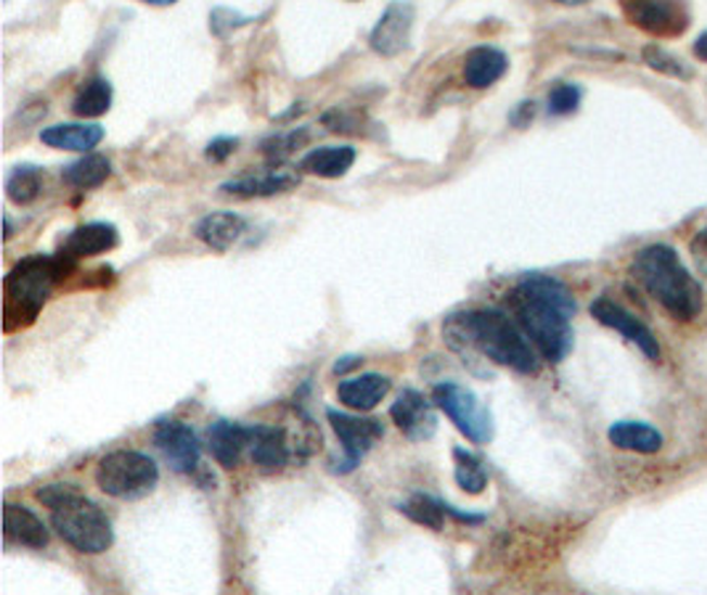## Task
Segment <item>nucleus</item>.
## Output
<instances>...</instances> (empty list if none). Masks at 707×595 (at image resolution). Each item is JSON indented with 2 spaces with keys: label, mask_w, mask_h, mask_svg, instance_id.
<instances>
[{
  "label": "nucleus",
  "mask_w": 707,
  "mask_h": 595,
  "mask_svg": "<svg viewBox=\"0 0 707 595\" xmlns=\"http://www.w3.org/2000/svg\"><path fill=\"white\" fill-rule=\"evenodd\" d=\"M446 336L453 347H470L483 354V358L493 360V363L506 365V368L517 371L523 376H538L541 363L532 341L519 328L514 318H509L501 310H470L459 312V315L448 318L442 326Z\"/></svg>",
  "instance_id": "2"
},
{
  "label": "nucleus",
  "mask_w": 707,
  "mask_h": 595,
  "mask_svg": "<svg viewBox=\"0 0 707 595\" xmlns=\"http://www.w3.org/2000/svg\"><path fill=\"white\" fill-rule=\"evenodd\" d=\"M453 461H457V484L470 495H479V492L488 487V468L479 455L472 453V450L457 448L453 450Z\"/></svg>",
  "instance_id": "28"
},
{
  "label": "nucleus",
  "mask_w": 707,
  "mask_h": 595,
  "mask_svg": "<svg viewBox=\"0 0 707 595\" xmlns=\"http://www.w3.org/2000/svg\"><path fill=\"white\" fill-rule=\"evenodd\" d=\"M641 56H644V62H646V66H650V69L660 72V75H665V77H676V80H692V77H694L692 66L679 62L673 53L663 51L660 46H646Z\"/></svg>",
  "instance_id": "31"
},
{
  "label": "nucleus",
  "mask_w": 707,
  "mask_h": 595,
  "mask_svg": "<svg viewBox=\"0 0 707 595\" xmlns=\"http://www.w3.org/2000/svg\"><path fill=\"white\" fill-rule=\"evenodd\" d=\"M329 424H332L334 435L339 437L345 450V458L339 461V466H334V474H350L361 466V461L369 455V450L385 437V426L376 418L350 416V413L326 411Z\"/></svg>",
  "instance_id": "9"
},
{
  "label": "nucleus",
  "mask_w": 707,
  "mask_h": 595,
  "mask_svg": "<svg viewBox=\"0 0 707 595\" xmlns=\"http://www.w3.org/2000/svg\"><path fill=\"white\" fill-rule=\"evenodd\" d=\"M631 275L676 321H692L703 310V286L681 262L673 246L652 244L631 262Z\"/></svg>",
  "instance_id": "3"
},
{
  "label": "nucleus",
  "mask_w": 707,
  "mask_h": 595,
  "mask_svg": "<svg viewBox=\"0 0 707 595\" xmlns=\"http://www.w3.org/2000/svg\"><path fill=\"white\" fill-rule=\"evenodd\" d=\"M389 418L413 442L433 440L437 431V413L433 402L416 389H403L389 408Z\"/></svg>",
  "instance_id": "13"
},
{
  "label": "nucleus",
  "mask_w": 707,
  "mask_h": 595,
  "mask_svg": "<svg viewBox=\"0 0 707 595\" xmlns=\"http://www.w3.org/2000/svg\"><path fill=\"white\" fill-rule=\"evenodd\" d=\"M159 482V468L138 450H115L95 466V484L117 501H141Z\"/></svg>",
  "instance_id": "6"
},
{
  "label": "nucleus",
  "mask_w": 707,
  "mask_h": 595,
  "mask_svg": "<svg viewBox=\"0 0 707 595\" xmlns=\"http://www.w3.org/2000/svg\"><path fill=\"white\" fill-rule=\"evenodd\" d=\"M591 315L596 318L602 326L613 328L617 334L626 336V339L631 341V345H637L650 360L660 358V345H657L655 334H652L650 326H646L641 318L631 315L626 308H620V305L613 302L609 297H599L596 302L591 305Z\"/></svg>",
  "instance_id": "12"
},
{
  "label": "nucleus",
  "mask_w": 707,
  "mask_h": 595,
  "mask_svg": "<svg viewBox=\"0 0 707 595\" xmlns=\"http://www.w3.org/2000/svg\"><path fill=\"white\" fill-rule=\"evenodd\" d=\"M580 101H583V90L573 82H560L549 93V114L551 117H567V114L578 112Z\"/></svg>",
  "instance_id": "32"
},
{
  "label": "nucleus",
  "mask_w": 707,
  "mask_h": 595,
  "mask_svg": "<svg viewBox=\"0 0 707 595\" xmlns=\"http://www.w3.org/2000/svg\"><path fill=\"white\" fill-rule=\"evenodd\" d=\"M247 222L236 212H209L196 222V238L215 251H229L242 242Z\"/></svg>",
  "instance_id": "18"
},
{
  "label": "nucleus",
  "mask_w": 707,
  "mask_h": 595,
  "mask_svg": "<svg viewBox=\"0 0 707 595\" xmlns=\"http://www.w3.org/2000/svg\"><path fill=\"white\" fill-rule=\"evenodd\" d=\"M400 514L409 516V519L416 521V525L440 532L442 525H446L448 510H446V503L437 501L433 495H413L411 501H406L403 506H400Z\"/></svg>",
  "instance_id": "29"
},
{
  "label": "nucleus",
  "mask_w": 707,
  "mask_h": 595,
  "mask_svg": "<svg viewBox=\"0 0 707 595\" xmlns=\"http://www.w3.org/2000/svg\"><path fill=\"white\" fill-rule=\"evenodd\" d=\"M556 3H565V5H583V3H589V0H556Z\"/></svg>",
  "instance_id": "40"
},
{
  "label": "nucleus",
  "mask_w": 707,
  "mask_h": 595,
  "mask_svg": "<svg viewBox=\"0 0 707 595\" xmlns=\"http://www.w3.org/2000/svg\"><path fill=\"white\" fill-rule=\"evenodd\" d=\"M694 56H697L699 62H707V33L699 35L697 43H694Z\"/></svg>",
  "instance_id": "38"
},
{
  "label": "nucleus",
  "mask_w": 707,
  "mask_h": 595,
  "mask_svg": "<svg viewBox=\"0 0 707 595\" xmlns=\"http://www.w3.org/2000/svg\"><path fill=\"white\" fill-rule=\"evenodd\" d=\"M255 426L236 424V421H215L207 429V444L218 466L236 468L242 461L244 450L252 444Z\"/></svg>",
  "instance_id": "14"
},
{
  "label": "nucleus",
  "mask_w": 707,
  "mask_h": 595,
  "mask_svg": "<svg viewBox=\"0 0 707 595\" xmlns=\"http://www.w3.org/2000/svg\"><path fill=\"white\" fill-rule=\"evenodd\" d=\"M236 146H239V138H229V135L215 138V141L207 146V159L209 161H226L233 152H236Z\"/></svg>",
  "instance_id": "34"
},
{
  "label": "nucleus",
  "mask_w": 707,
  "mask_h": 595,
  "mask_svg": "<svg viewBox=\"0 0 707 595\" xmlns=\"http://www.w3.org/2000/svg\"><path fill=\"white\" fill-rule=\"evenodd\" d=\"M532 117H536V104H532V101H523L509 119H512L514 128H527V125L532 122Z\"/></svg>",
  "instance_id": "36"
},
{
  "label": "nucleus",
  "mask_w": 707,
  "mask_h": 595,
  "mask_svg": "<svg viewBox=\"0 0 707 595\" xmlns=\"http://www.w3.org/2000/svg\"><path fill=\"white\" fill-rule=\"evenodd\" d=\"M413 22H416V9H413L411 0H393L385 14L380 16V22L374 24V29H371V51L385 59L400 56L411 43Z\"/></svg>",
  "instance_id": "10"
},
{
  "label": "nucleus",
  "mask_w": 707,
  "mask_h": 595,
  "mask_svg": "<svg viewBox=\"0 0 707 595\" xmlns=\"http://www.w3.org/2000/svg\"><path fill=\"white\" fill-rule=\"evenodd\" d=\"M3 534L5 543L22 545V548L40 551L48 545V529L29 508L5 503L3 508Z\"/></svg>",
  "instance_id": "16"
},
{
  "label": "nucleus",
  "mask_w": 707,
  "mask_h": 595,
  "mask_svg": "<svg viewBox=\"0 0 707 595\" xmlns=\"http://www.w3.org/2000/svg\"><path fill=\"white\" fill-rule=\"evenodd\" d=\"M117 244H119V233L112 222H88V225L75 228V231L64 238L59 255L77 262V260H86V257L112 251Z\"/></svg>",
  "instance_id": "15"
},
{
  "label": "nucleus",
  "mask_w": 707,
  "mask_h": 595,
  "mask_svg": "<svg viewBox=\"0 0 707 595\" xmlns=\"http://www.w3.org/2000/svg\"><path fill=\"white\" fill-rule=\"evenodd\" d=\"M628 24L655 38H679L689 29V11L681 0H617Z\"/></svg>",
  "instance_id": "8"
},
{
  "label": "nucleus",
  "mask_w": 707,
  "mask_h": 595,
  "mask_svg": "<svg viewBox=\"0 0 707 595\" xmlns=\"http://www.w3.org/2000/svg\"><path fill=\"white\" fill-rule=\"evenodd\" d=\"M308 141V130H290V132H275V135L262 141V154L271 165H281V161L290 159L292 154L297 152L303 143Z\"/></svg>",
  "instance_id": "30"
},
{
  "label": "nucleus",
  "mask_w": 707,
  "mask_h": 595,
  "mask_svg": "<svg viewBox=\"0 0 707 595\" xmlns=\"http://www.w3.org/2000/svg\"><path fill=\"white\" fill-rule=\"evenodd\" d=\"M143 3H149V5H172V3H178V0H143Z\"/></svg>",
  "instance_id": "39"
},
{
  "label": "nucleus",
  "mask_w": 707,
  "mask_h": 595,
  "mask_svg": "<svg viewBox=\"0 0 707 595\" xmlns=\"http://www.w3.org/2000/svg\"><path fill=\"white\" fill-rule=\"evenodd\" d=\"M389 387H393V381H389L387 376L361 374V376H352V378H345V381H339L337 397L343 405L350 408V411L369 413V411H374V408L389 394Z\"/></svg>",
  "instance_id": "17"
},
{
  "label": "nucleus",
  "mask_w": 707,
  "mask_h": 595,
  "mask_svg": "<svg viewBox=\"0 0 707 595\" xmlns=\"http://www.w3.org/2000/svg\"><path fill=\"white\" fill-rule=\"evenodd\" d=\"M433 400L470 442L488 444L493 440V416L472 389L457 381H442L433 389Z\"/></svg>",
  "instance_id": "7"
},
{
  "label": "nucleus",
  "mask_w": 707,
  "mask_h": 595,
  "mask_svg": "<svg viewBox=\"0 0 707 595\" xmlns=\"http://www.w3.org/2000/svg\"><path fill=\"white\" fill-rule=\"evenodd\" d=\"M40 141H43L46 146L59 148V152L91 154L93 148L104 141V128H101V125H88V122L51 125V128L40 130Z\"/></svg>",
  "instance_id": "19"
},
{
  "label": "nucleus",
  "mask_w": 707,
  "mask_h": 595,
  "mask_svg": "<svg viewBox=\"0 0 707 595\" xmlns=\"http://www.w3.org/2000/svg\"><path fill=\"white\" fill-rule=\"evenodd\" d=\"M35 497L51 510V525L59 538L77 553L99 556L112 548L115 529H112L110 516L93 501H88L75 484H46L35 492Z\"/></svg>",
  "instance_id": "4"
},
{
  "label": "nucleus",
  "mask_w": 707,
  "mask_h": 595,
  "mask_svg": "<svg viewBox=\"0 0 707 595\" xmlns=\"http://www.w3.org/2000/svg\"><path fill=\"white\" fill-rule=\"evenodd\" d=\"M154 444L159 448V453L165 455V461L176 468L178 474L196 471L202 458V444L196 431L191 429L183 421H159L154 429Z\"/></svg>",
  "instance_id": "11"
},
{
  "label": "nucleus",
  "mask_w": 707,
  "mask_h": 595,
  "mask_svg": "<svg viewBox=\"0 0 707 595\" xmlns=\"http://www.w3.org/2000/svg\"><path fill=\"white\" fill-rule=\"evenodd\" d=\"M5 191H9V198L20 207H27V204L38 202V196L43 194V176H40L38 167L33 165H20L14 167L9 180H5Z\"/></svg>",
  "instance_id": "27"
},
{
  "label": "nucleus",
  "mask_w": 707,
  "mask_h": 595,
  "mask_svg": "<svg viewBox=\"0 0 707 595\" xmlns=\"http://www.w3.org/2000/svg\"><path fill=\"white\" fill-rule=\"evenodd\" d=\"M352 165H356V148L352 146H321L303 156L299 170L316 178L334 180L347 176Z\"/></svg>",
  "instance_id": "23"
},
{
  "label": "nucleus",
  "mask_w": 707,
  "mask_h": 595,
  "mask_svg": "<svg viewBox=\"0 0 707 595\" xmlns=\"http://www.w3.org/2000/svg\"><path fill=\"white\" fill-rule=\"evenodd\" d=\"M299 185V178L292 176V172H266V176H247L229 180V183L220 185V194L236 196V198H260V196H279L290 194Z\"/></svg>",
  "instance_id": "20"
},
{
  "label": "nucleus",
  "mask_w": 707,
  "mask_h": 595,
  "mask_svg": "<svg viewBox=\"0 0 707 595\" xmlns=\"http://www.w3.org/2000/svg\"><path fill=\"white\" fill-rule=\"evenodd\" d=\"M75 270V262L64 255H33L22 260L3 281V326L16 331L35 323L53 286Z\"/></svg>",
  "instance_id": "5"
},
{
  "label": "nucleus",
  "mask_w": 707,
  "mask_h": 595,
  "mask_svg": "<svg viewBox=\"0 0 707 595\" xmlns=\"http://www.w3.org/2000/svg\"><path fill=\"white\" fill-rule=\"evenodd\" d=\"M112 176V161L104 154H86L82 159L72 161L62 170V180L69 189L77 191H91L99 189L101 183H106V178Z\"/></svg>",
  "instance_id": "25"
},
{
  "label": "nucleus",
  "mask_w": 707,
  "mask_h": 595,
  "mask_svg": "<svg viewBox=\"0 0 707 595\" xmlns=\"http://www.w3.org/2000/svg\"><path fill=\"white\" fill-rule=\"evenodd\" d=\"M509 312L538 354L549 363H562L573 350V315L578 312L573 292L551 275H525L506 294Z\"/></svg>",
  "instance_id": "1"
},
{
  "label": "nucleus",
  "mask_w": 707,
  "mask_h": 595,
  "mask_svg": "<svg viewBox=\"0 0 707 595\" xmlns=\"http://www.w3.org/2000/svg\"><path fill=\"white\" fill-rule=\"evenodd\" d=\"M249 455L252 463H255L260 471H281V468L290 463V442H286L284 429H275V426H255Z\"/></svg>",
  "instance_id": "21"
},
{
  "label": "nucleus",
  "mask_w": 707,
  "mask_h": 595,
  "mask_svg": "<svg viewBox=\"0 0 707 595\" xmlns=\"http://www.w3.org/2000/svg\"><path fill=\"white\" fill-rule=\"evenodd\" d=\"M509 69L506 53L499 51L493 46H479L472 48L464 59V80L466 86L483 90L496 86Z\"/></svg>",
  "instance_id": "22"
},
{
  "label": "nucleus",
  "mask_w": 707,
  "mask_h": 595,
  "mask_svg": "<svg viewBox=\"0 0 707 595\" xmlns=\"http://www.w3.org/2000/svg\"><path fill=\"white\" fill-rule=\"evenodd\" d=\"M609 442L620 450H631V453H644L652 455L657 450H663V435L650 424H641V421H617V424L609 426L607 431Z\"/></svg>",
  "instance_id": "24"
},
{
  "label": "nucleus",
  "mask_w": 707,
  "mask_h": 595,
  "mask_svg": "<svg viewBox=\"0 0 707 595\" xmlns=\"http://www.w3.org/2000/svg\"><path fill=\"white\" fill-rule=\"evenodd\" d=\"M363 360L361 358H343V363H334V374H347L350 368H358Z\"/></svg>",
  "instance_id": "37"
},
{
  "label": "nucleus",
  "mask_w": 707,
  "mask_h": 595,
  "mask_svg": "<svg viewBox=\"0 0 707 595\" xmlns=\"http://www.w3.org/2000/svg\"><path fill=\"white\" fill-rule=\"evenodd\" d=\"M689 255H692L699 273L707 279V228H703V231L692 238V244H689Z\"/></svg>",
  "instance_id": "35"
},
{
  "label": "nucleus",
  "mask_w": 707,
  "mask_h": 595,
  "mask_svg": "<svg viewBox=\"0 0 707 595\" xmlns=\"http://www.w3.org/2000/svg\"><path fill=\"white\" fill-rule=\"evenodd\" d=\"M252 22H255L252 16H244V14H239V11H231V9H215L213 14H209V29H213L218 38H226L231 29L247 27V24H252Z\"/></svg>",
  "instance_id": "33"
},
{
  "label": "nucleus",
  "mask_w": 707,
  "mask_h": 595,
  "mask_svg": "<svg viewBox=\"0 0 707 595\" xmlns=\"http://www.w3.org/2000/svg\"><path fill=\"white\" fill-rule=\"evenodd\" d=\"M112 99H115L112 82L104 80V77H93L77 90L75 101H72V112L80 119H95L112 109Z\"/></svg>",
  "instance_id": "26"
}]
</instances>
